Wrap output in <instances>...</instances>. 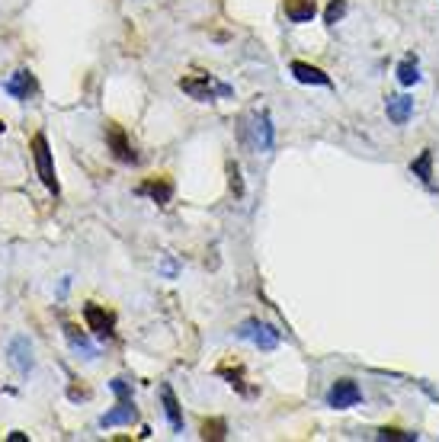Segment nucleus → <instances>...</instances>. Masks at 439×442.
<instances>
[{
	"label": "nucleus",
	"instance_id": "f257e3e1",
	"mask_svg": "<svg viewBox=\"0 0 439 442\" xmlns=\"http://www.w3.org/2000/svg\"><path fill=\"white\" fill-rule=\"evenodd\" d=\"M180 90L199 103H208V100H215V96H234L231 84H222V80H215V77H208V74L180 77Z\"/></svg>",
	"mask_w": 439,
	"mask_h": 442
},
{
	"label": "nucleus",
	"instance_id": "f03ea898",
	"mask_svg": "<svg viewBox=\"0 0 439 442\" xmlns=\"http://www.w3.org/2000/svg\"><path fill=\"white\" fill-rule=\"evenodd\" d=\"M29 151H33V160H35V170H39L42 186H45L51 196H58L61 186H58V176H55V160H51V148H49V138H45V132L33 135Z\"/></svg>",
	"mask_w": 439,
	"mask_h": 442
},
{
	"label": "nucleus",
	"instance_id": "7ed1b4c3",
	"mask_svg": "<svg viewBox=\"0 0 439 442\" xmlns=\"http://www.w3.org/2000/svg\"><path fill=\"white\" fill-rule=\"evenodd\" d=\"M238 337L240 340H250L263 352H273L276 346H279V330H276L273 324H260V321H244V324L238 327Z\"/></svg>",
	"mask_w": 439,
	"mask_h": 442
},
{
	"label": "nucleus",
	"instance_id": "20e7f679",
	"mask_svg": "<svg viewBox=\"0 0 439 442\" xmlns=\"http://www.w3.org/2000/svg\"><path fill=\"white\" fill-rule=\"evenodd\" d=\"M83 321H87V330H93L100 340H113V337H116V314L106 311L103 305L87 301V305H83Z\"/></svg>",
	"mask_w": 439,
	"mask_h": 442
},
{
	"label": "nucleus",
	"instance_id": "39448f33",
	"mask_svg": "<svg viewBox=\"0 0 439 442\" xmlns=\"http://www.w3.org/2000/svg\"><path fill=\"white\" fill-rule=\"evenodd\" d=\"M359 400H363V391H359V384L353 378H340V382L331 384V391H327V407H333V410L356 407Z\"/></svg>",
	"mask_w": 439,
	"mask_h": 442
},
{
	"label": "nucleus",
	"instance_id": "423d86ee",
	"mask_svg": "<svg viewBox=\"0 0 439 442\" xmlns=\"http://www.w3.org/2000/svg\"><path fill=\"white\" fill-rule=\"evenodd\" d=\"M106 144H109V151H113V158H116L119 164H135V160H138V154H135L125 128L116 126V122H109L106 126Z\"/></svg>",
	"mask_w": 439,
	"mask_h": 442
},
{
	"label": "nucleus",
	"instance_id": "0eeeda50",
	"mask_svg": "<svg viewBox=\"0 0 439 442\" xmlns=\"http://www.w3.org/2000/svg\"><path fill=\"white\" fill-rule=\"evenodd\" d=\"M7 356H10V366L17 368L19 375L33 372V343H29V337H13L7 346Z\"/></svg>",
	"mask_w": 439,
	"mask_h": 442
},
{
	"label": "nucleus",
	"instance_id": "6e6552de",
	"mask_svg": "<svg viewBox=\"0 0 439 442\" xmlns=\"http://www.w3.org/2000/svg\"><path fill=\"white\" fill-rule=\"evenodd\" d=\"M138 196H148L151 202L167 205V202L174 199V183H170L167 176H148V180L138 186Z\"/></svg>",
	"mask_w": 439,
	"mask_h": 442
},
{
	"label": "nucleus",
	"instance_id": "1a4fd4ad",
	"mask_svg": "<svg viewBox=\"0 0 439 442\" xmlns=\"http://www.w3.org/2000/svg\"><path fill=\"white\" fill-rule=\"evenodd\" d=\"M3 90H7L13 100L26 103L35 93V80H33V74H29V71H13V74L3 80Z\"/></svg>",
	"mask_w": 439,
	"mask_h": 442
},
{
	"label": "nucleus",
	"instance_id": "9d476101",
	"mask_svg": "<svg viewBox=\"0 0 439 442\" xmlns=\"http://www.w3.org/2000/svg\"><path fill=\"white\" fill-rule=\"evenodd\" d=\"M292 77L299 80V84H311V87H331V74H324L321 67L308 65V61H292L289 65Z\"/></svg>",
	"mask_w": 439,
	"mask_h": 442
},
{
	"label": "nucleus",
	"instance_id": "9b49d317",
	"mask_svg": "<svg viewBox=\"0 0 439 442\" xmlns=\"http://www.w3.org/2000/svg\"><path fill=\"white\" fill-rule=\"evenodd\" d=\"M135 417H138V410H135L132 400H119L109 414H103V417H100V426H103V430H109V426H129Z\"/></svg>",
	"mask_w": 439,
	"mask_h": 442
},
{
	"label": "nucleus",
	"instance_id": "f8f14e48",
	"mask_svg": "<svg viewBox=\"0 0 439 442\" xmlns=\"http://www.w3.org/2000/svg\"><path fill=\"white\" fill-rule=\"evenodd\" d=\"M385 112H388V119L395 122V126H407V119H411V112H414V96H404V93L388 96Z\"/></svg>",
	"mask_w": 439,
	"mask_h": 442
},
{
	"label": "nucleus",
	"instance_id": "ddd939ff",
	"mask_svg": "<svg viewBox=\"0 0 439 442\" xmlns=\"http://www.w3.org/2000/svg\"><path fill=\"white\" fill-rule=\"evenodd\" d=\"M282 7H285V17H289L292 23H311L317 13L315 0H282Z\"/></svg>",
	"mask_w": 439,
	"mask_h": 442
},
{
	"label": "nucleus",
	"instance_id": "4468645a",
	"mask_svg": "<svg viewBox=\"0 0 439 442\" xmlns=\"http://www.w3.org/2000/svg\"><path fill=\"white\" fill-rule=\"evenodd\" d=\"M160 400H164V414L174 426V433H183V414H180V400H176L170 384H160Z\"/></svg>",
	"mask_w": 439,
	"mask_h": 442
},
{
	"label": "nucleus",
	"instance_id": "2eb2a0df",
	"mask_svg": "<svg viewBox=\"0 0 439 442\" xmlns=\"http://www.w3.org/2000/svg\"><path fill=\"white\" fill-rule=\"evenodd\" d=\"M65 337H67V343H71L77 352H83L87 359H97V346H93V343L87 340V337H83L74 324H65Z\"/></svg>",
	"mask_w": 439,
	"mask_h": 442
},
{
	"label": "nucleus",
	"instance_id": "dca6fc26",
	"mask_svg": "<svg viewBox=\"0 0 439 442\" xmlns=\"http://www.w3.org/2000/svg\"><path fill=\"white\" fill-rule=\"evenodd\" d=\"M254 132H257V144H260V148L273 151V119H270V112H260Z\"/></svg>",
	"mask_w": 439,
	"mask_h": 442
},
{
	"label": "nucleus",
	"instance_id": "f3484780",
	"mask_svg": "<svg viewBox=\"0 0 439 442\" xmlns=\"http://www.w3.org/2000/svg\"><path fill=\"white\" fill-rule=\"evenodd\" d=\"M398 80L404 87H414L417 80H420V65H417L414 55H407V58L398 65Z\"/></svg>",
	"mask_w": 439,
	"mask_h": 442
},
{
	"label": "nucleus",
	"instance_id": "a211bd4d",
	"mask_svg": "<svg viewBox=\"0 0 439 442\" xmlns=\"http://www.w3.org/2000/svg\"><path fill=\"white\" fill-rule=\"evenodd\" d=\"M411 170H414V176H420L423 183H430V180H433V151L430 148L420 151V158L411 164Z\"/></svg>",
	"mask_w": 439,
	"mask_h": 442
},
{
	"label": "nucleus",
	"instance_id": "6ab92c4d",
	"mask_svg": "<svg viewBox=\"0 0 439 442\" xmlns=\"http://www.w3.org/2000/svg\"><path fill=\"white\" fill-rule=\"evenodd\" d=\"M343 17H347V0H331V3H327V10H324V23L337 26Z\"/></svg>",
	"mask_w": 439,
	"mask_h": 442
},
{
	"label": "nucleus",
	"instance_id": "aec40b11",
	"mask_svg": "<svg viewBox=\"0 0 439 442\" xmlns=\"http://www.w3.org/2000/svg\"><path fill=\"white\" fill-rule=\"evenodd\" d=\"M224 436H228V423H224V420H206V423H202V439H224Z\"/></svg>",
	"mask_w": 439,
	"mask_h": 442
},
{
	"label": "nucleus",
	"instance_id": "412c9836",
	"mask_svg": "<svg viewBox=\"0 0 439 442\" xmlns=\"http://www.w3.org/2000/svg\"><path fill=\"white\" fill-rule=\"evenodd\" d=\"M218 375L228 378V384H231V388H238L240 394H250L247 388H244V372H240V368H234V372H231L228 366H222V368H218Z\"/></svg>",
	"mask_w": 439,
	"mask_h": 442
},
{
	"label": "nucleus",
	"instance_id": "4be33fe9",
	"mask_svg": "<svg viewBox=\"0 0 439 442\" xmlns=\"http://www.w3.org/2000/svg\"><path fill=\"white\" fill-rule=\"evenodd\" d=\"M109 391L116 394L119 400H132V382H129V378H113V382H109Z\"/></svg>",
	"mask_w": 439,
	"mask_h": 442
},
{
	"label": "nucleus",
	"instance_id": "5701e85b",
	"mask_svg": "<svg viewBox=\"0 0 439 442\" xmlns=\"http://www.w3.org/2000/svg\"><path fill=\"white\" fill-rule=\"evenodd\" d=\"M379 439H401V442H414L417 436H414V433H401V430H388V426H385V430L379 433Z\"/></svg>",
	"mask_w": 439,
	"mask_h": 442
},
{
	"label": "nucleus",
	"instance_id": "b1692460",
	"mask_svg": "<svg viewBox=\"0 0 439 442\" xmlns=\"http://www.w3.org/2000/svg\"><path fill=\"white\" fill-rule=\"evenodd\" d=\"M228 176H231V189L238 196H244V183H240V167L238 164H228Z\"/></svg>",
	"mask_w": 439,
	"mask_h": 442
},
{
	"label": "nucleus",
	"instance_id": "393cba45",
	"mask_svg": "<svg viewBox=\"0 0 439 442\" xmlns=\"http://www.w3.org/2000/svg\"><path fill=\"white\" fill-rule=\"evenodd\" d=\"M164 273L167 275H176V263H174V260H167V263H164Z\"/></svg>",
	"mask_w": 439,
	"mask_h": 442
}]
</instances>
